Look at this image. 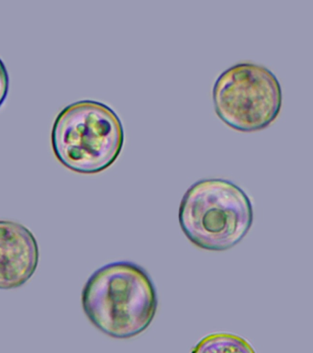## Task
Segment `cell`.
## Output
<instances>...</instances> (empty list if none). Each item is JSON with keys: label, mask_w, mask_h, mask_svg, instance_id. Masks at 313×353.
<instances>
[{"label": "cell", "mask_w": 313, "mask_h": 353, "mask_svg": "<svg viewBox=\"0 0 313 353\" xmlns=\"http://www.w3.org/2000/svg\"><path fill=\"white\" fill-rule=\"evenodd\" d=\"M54 156L74 172H102L116 161L125 145V130L108 105L81 101L56 116L51 134Z\"/></svg>", "instance_id": "cell-3"}, {"label": "cell", "mask_w": 313, "mask_h": 353, "mask_svg": "<svg viewBox=\"0 0 313 353\" xmlns=\"http://www.w3.org/2000/svg\"><path fill=\"white\" fill-rule=\"evenodd\" d=\"M191 353H255L254 347L240 336L230 333L211 334L192 349Z\"/></svg>", "instance_id": "cell-6"}, {"label": "cell", "mask_w": 313, "mask_h": 353, "mask_svg": "<svg viewBox=\"0 0 313 353\" xmlns=\"http://www.w3.org/2000/svg\"><path fill=\"white\" fill-rule=\"evenodd\" d=\"M216 114L230 128L244 132L271 125L282 107V90L273 72L252 63H240L222 72L214 83Z\"/></svg>", "instance_id": "cell-4"}, {"label": "cell", "mask_w": 313, "mask_h": 353, "mask_svg": "<svg viewBox=\"0 0 313 353\" xmlns=\"http://www.w3.org/2000/svg\"><path fill=\"white\" fill-rule=\"evenodd\" d=\"M10 77L6 65L0 58V108L4 104L9 94Z\"/></svg>", "instance_id": "cell-7"}, {"label": "cell", "mask_w": 313, "mask_h": 353, "mask_svg": "<svg viewBox=\"0 0 313 353\" xmlns=\"http://www.w3.org/2000/svg\"><path fill=\"white\" fill-rule=\"evenodd\" d=\"M39 245L25 225L0 220V289L20 288L39 264Z\"/></svg>", "instance_id": "cell-5"}, {"label": "cell", "mask_w": 313, "mask_h": 353, "mask_svg": "<svg viewBox=\"0 0 313 353\" xmlns=\"http://www.w3.org/2000/svg\"><path fill=\"white\" fill-rule=\"evenodd\" d=\"M82 308L95 327L111 338H134L152 324L158 311L155 285L147 270L130 261L100 268L82 290Z\"/></svg>", "instance_id": "cell-1"}, {"label": "cell", "mask_w": 313, "mask_h": 353, "mask_svg": "<svg viewBox=\"0 0 313 353\" xmlns=\"http://www.w3.org/2000/svg\"><path fill=\"white\" fill-rule=\"evenodd\" d=\"M186 239L208 251H225L247 236L254 222L249 196L233 181L207 179L192 185L178 214Z\"/></svg>", "instance_id": "cell-2"}]
</instances>
